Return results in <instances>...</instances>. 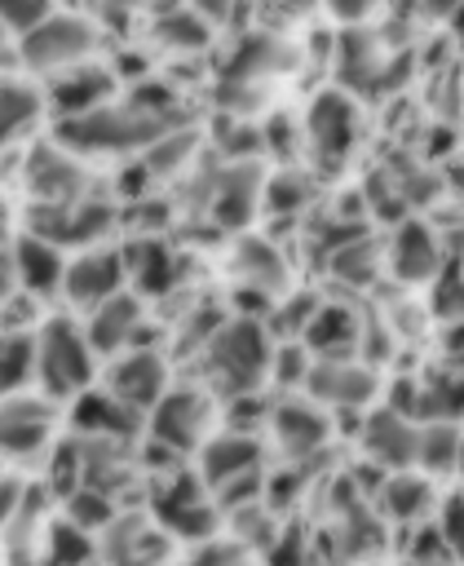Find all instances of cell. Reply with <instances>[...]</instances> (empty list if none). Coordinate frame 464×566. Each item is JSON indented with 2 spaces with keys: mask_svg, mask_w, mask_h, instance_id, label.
Returning a JSON list of instances; mask_svg holds the SVG:
<instances>
[{
  "mask_svg": "<svg viewBox=\"0 0 464 566\" xmlns=\"http://www.w3.org/2000/svg\"><path fill=\"white\" fill-rule=\"evenodd\" d=\"M309 146L323 164H340L358 137V115L354 106L340 97V93H323L314 106H309Z\"/></svg>",
  "mask_w": 464,
  "mask_h": 566,
  "instance_id": "14",
  "label": "cell"
},
{
  "mask_svg": "<svg viewBox=\"0 0 464 566\" xmlns=\"http://www.w3.org/2000/svg\"><path fill=\"white\" fill-rule=\"evenodd\" d=\"M300 199H305V181H300L296 172H292V177H278V181L270 186V203H274V208H296Z\"/></svg>",
  "mask_w": 464,
  "mask_h": 566,
  "instance_id": "36",
  "label": "cell"
},
{
  "mask_svg": "<svg viewBox=\"0 0 464 566\" xmlns=\"http://www.w3.org/2000/svg\"><path fill=\"white\" fill-rule=\"evenodd\" d=\"M9 292H18V279H13V256H9V252H0V301H4Z\"/></svg>",
  "mask_w": 464,
  "mask_h": 566,
  "instance_id": "38",
  "label": "cell"
},
{
  "mask_svg": "<svg viewBox=\"0 0 464 566\" xmlns=\"http://www.w3.org/2000/svg\"><path fill=\"white\" fill-rule=\"evenodd\" d=\"M115 212L106 203H88V199H75V203H35V217H31V234L53 243V248H88L97 243L106 230H110Z\"/></svg>",
  "mask_w": 464,
  "mask_h": 566,
  "instance_id": "7",
  "label": "cell"
},
{
  "mask_svg": "<svg viewBox=\"0 0 464 566\" xmlns=\"http://www.w3.org/2000/svg\"><path fill=\"white\" fill-rule=\"evenodd\" d=\"M9 49H13V44H9V31L0 27V71H4V66H9V57H13Z\"/></svg>",
  "mask_w": 464,
  "mask_h": 566,
  "instance_id": "40",
  "label": "cell"
},
{
  "mask_svg": "<svg viewBox=\"0 0 464 566\" xmlns=\"http://www.w3.org/2000/svg\"><path fill=\"white\" fill-rule=\"evenodd\" d=\"M124 256V279L137 283V296H155V292H168L177 283V261L164 243H128L119 248Z\"/></svg>",
  "mask_w": 464,
  "mask_h": 566,
  "instance_id": "21",
  "label": "cell"
},
{
  "mask_svg": "<svg viewBox=\"0 0 464 566\" xmlns=\"http://www.w3.org/2000/svg\"><path fill=\"white\" fill-rule=\"evenodd\" d=\"M80 478H84V442L66 438V442H57V447H53V464H49V486H53L57 495H71Z\"/></svg>",
  "mask_w": 464,
  "mask_h": 566,
  "instance_id": "33",
  "label": "cell"
},
{
  "mask_svg": "<svg viewBox=\"0 0 464 566\" xmlns=\"http://www.w3.org/2000/svg\"><path fill=\"white\" fill-rule=\"evenodd\" d=\"M270 424H274L278 447H283L292 460H309V455H314V451H323V447H327V438H331L327 416H323L314 402H300V398L278 402V407H274V416H270Z\"/></svg>",
  "mask_w": 464,
  "mask_h": 566,
  "instance_id": "15",
  "label": "cell"
},
{
  "mask_svg": "<svg viewBox=\"0 0 464 566\" xmlns=\"http://www.w3.org/2000/svg\"><path fill=\"white\" fill-rule=\"evenodd\" d=\"M168 389V367L155 349H128L115 367H110V380H106V394L119 398L128 411H150Z\"/></svg>",
  "mask_w": 464,
  "mask_h": 566,
  "instance_id": "11",
  "label": "cell"
},
{
  "mask_svg": "<svg viewBox=\"0 0 464 566\" xmlns=\"http://www.w3.org/2000/svg\"><path fill=\"white\" fill-rule=\"evenodd\" d=\"M146 327V305L137 292H115L110 301H102L97 310H88L84 323V340L93 345V354H119L137 340V332Z\"/></svg>",
  "mask_w": 464,
  "mask_h": 566,
  "instance_id": "12",
  "label": "cell"
},
{
  "mask_svg": "<svg viewBox=\"0 0 464 566\" xmlns=\"http://www.w3.org/2000/svg\"><path fill=\"white\" fill-rule=\"evenodd\" d=\"M44 544H49V566H88V535L80 526L57 522L49 526Z\"/></svg>",
  "mask_w": 464,
  "mask_h": 566,
  "instance_id": "32",
  "label": "cell"
},
{
  "mask_svg": "<svg viewBox=\"0 0 464 566\" xmlns=\"http://www.w3.org/2000/svg\"><path fill=\"white\" fill-rule=\"evenodd\" d=\"M199 473L208 486H230L234 478H247V473H261V438H252L247 429H230V433H217L199 447Z\"/></svg>",
  "mask_w": 464,
  "mask_h": 566,
  "instance_id": "13",
  "label": "cell"
},
{
  "mask_svg": "<svg viewBox=\"0 0 464 566\" xmlns=\"http://www.w3.org/2000/svg\"><path fill=\"white\" fill-rule=\"evenodd\" d=\"M212 429V398L203 389H164V398L150 407V438L164 451H194L208 442Z\"/></svg>",
  "mask_w": 464,
  "mask_h": 566,
  "instance_id": "5",
  "label": "cell"
},
{
  "mask_svg": "<svg viewBox=\"0 0 464 566\" xmlns=\"http://www.w3.org/2000/svg\"><path fill=\"white\" fill-rule=\"evenodd\" d=\"M93 49V27L75 13H44L31 31H22V44H18V57L31 66V71H71L88 57Z\"/></svg>",
  "mask_w": 464,
  "mask_h": 566,
  "instance_id": "4",
  "label": "cell"
},
{
  "mask_svg": "<svg viewBox=\"0 0 464 566\" xmlns=\"http://www.w3.org/2000/svg\"><path fill=\"white\" fill-rule=\"evenodd\" d=\"M110 93H115V75L102 71V66H84V62L71 66V71H57L53 84H49V102H53V111H57L62 119L106 106Z\"/></svg>",
  "mask_w": 464,
  "mask_h": 566,
  "instance_id": "16",
  "label": "cell"
},
{
  "mask_svg": "<svg viewBox=\"0 0 464 566\" xmlns=\"http://www.w3.org/2000/svg\"><path fill=\"white\" fill-rule=\"evenodd\" d=\"M367 4H371V0H331V9H336L340 18H362Z\"/></svg>",
  "mask_w": 464,
  "mask_h": 566,
  "instance_id": "39",
  "label": "cell"
},
{
  "mask_svg": "<svg viewBox=\"0 0 464 566\" xmlns=\"http://www.w3.org/2000/svg\"><path fill=\"white\" fill-rule=\"evenodd\" d=\"M376 265H380V256H376V243L371 239H349V243H340L331 252V274L345 279V283H354V287L371 283Z\"/></svg>",
  "mask_w": 464,
  "mask_h": 566,
  "instance_id": "27",
  "label": "cell"
},
{
  "mask_svg": "<svg viewBox=\"0 0 464 566\" xmlns=\"http://www.w3.org/2000/svg\"><path fill=\"white\" fill-rule=\"evenodd\" d=\"M9 256H13L18 292H27V296H35V301H44V296L62 292V270H66L62 248H53V243H44V239L27 234V239H18V243H13V252H9Z\"/></svg>",
  "mask_w": 464,
  "mask_h": 566,
  "instance_id": "17",
  "label": "cell"
},
{
  "mask_svg": "<svg viewBox=\"0 0 464 566\" xmlns=\"http://www.w3.org/2000/svg\"><path fill=\"white\" fill-rule=\"evenodd\" d=\"M57 407L44 394L13 389L0 398V451L4 455H40L53 442Z\"/></svg>",
  "mask_w": 464,
  "mask_h": 566,
  "instance_id": "6",
  "label": "cell"
},
{
  "mask_svg": "<svg viewBox=\"0 0 464 566\" xmlns=\"http://www.w3.org/2000/svg\"><path fill=\"white\" fill-rule=\"evenodd\" d=\"M49 13V0H0V27L4 31H31Z\"/></svg>",
  "mask_w": 464,
  "mask_h": 566,
  "instance_id": "34",
  "label": "cell"
},
{
  "mask_svg": "<svg viewBox=\"0 0 464 566\" xmlns=\"http://www.w3.org/2000/svg\"><path fill=\"white\" fill-rule=\"evenodd\" d=\"M93 345L84 340V327H75L71 318H49L35 336H31V376L44 385V398L66 402L80 398L93 380Z\"/></svg>",
  "mask_w": 464,
  "mask_h": 566,
  "instance_id": "3",
  "label": "cell"
},
{
  "mask_svg": "<svg viewBox=\"0 0 464 566\" xmlns=\"http://www.w3.org/2000/svg\"><path fill=\"white\" fill-rule=\"evenodd\" d=\"M415 460L429 473H455V460H460V429H455V420L415 424Z\"/></svg>",
  "mask_w": 464,
  "mask_h": 566,
  "instance_id": "26",
  "label": "cell"
},
{
  "mask_svg": "<svg viewBox=\"0 0 464 566\" xmlns=\"http://www.w3.org/2000/svg\"><path fill=\"white\" fill-rule=\"evenodd\" d=\"M115 292H124V256L115 248H84L80 256L66 261L62 270V296L75 310H97L102 301H110Z\"/></svg>",
  "mask_w": 464,
  "mask_h": 566,
  "instance_id": "8",
  "label": "cell"
},
{
  "mask_svg": "<svg viewBox=\"0 0 464 566\" xmlns=\"http://www.w3.org/2000/svg\"><path fill=\"white\" fill-rule=\"evenodd\" d=\"M442 265V243L433 239L429 226L420 221H407L398 234H393V248H389V270L402 279V283H429Z\"/></svg>",
  "mask_w": 464,
  "mask_h": 566,
  "instance_id": "20",
  "label": "cell"
},
{
  "mask_svg": "<svg viewBox=\"0 0 464 566\" xmlns=\"http://www.w3.org/2000/svg\"><path fill=\"white\" fill-rule=\"evenodd\" d=\"M164 137V119L141 106H97L71 119H57V146L71 155H124Z\"/></svg>",
  "mask_w": 464,
  "mask_h": 566,
  "instance_id": "1",
  "label": "cell"
},
{
  "mask_svg": "<svg viewBox=\"0 0 464 566\" xmlns=\"http://www.w3.org/2000/svg\"><path fill=\"white\" fill-rule=\"evenodd\" d=\"M40 111H44V97H40L35 84L13 80V75H0V150L13 137H22L40 119Z\"/></svg>",
  "mask_w": 464,
  "mask_h": 566,
  "instance_id": "23",
  "label": "cell"
},
{
  "mask_svg": "<svg viewBox=\"0 0 464 566\" xmlns=\"http://www.w3.org/2000/svg\"><path fill=\"white\" fill-rule=\"evenodd\" d=\"M376 371L349 358H314L305 371V389L323 407H367L376 398Z\"/></svg>",
  "mask_w": 464,
  "mask_h": 566,
  "instance_id": "9",
  "label": "cell"
},
{
  "mask_svg": "<svg viewBox=\"0 0 464 566\" xmlns=\"http://www.w3.org/2000/svg\"><path fill=\"white\" fill-rule=\"evenodd\" d=\"M66 522L80 526V531L88 535V531L110 526V522H115V509H110V500H106L102 491H93V486H75V491L66 495Z\"/></svg>",
  "mask_w": 464,
  "mask_h": 566,
  "instance_id": "29",
  "label": "cell"
},
{
  "mask_svg": "<svg viewBox=\"0 0 464 566\" xmlns=\"http://www.w3.org/2000/svg\"><path fill=\"white\" fill-rule=\"evenodd\" d=\"M239 270L256 287H278L287 279V265H283V256L270 243H243L239 248Z\"/></svg>",
  "mask_w": 464,
  "mask_h": 566,
  "instance_id": "30",
  "label": "cell"
},
{
  "mask_svg": "<svg viewBox=\"0 0 464 566\" xmlns=\"http://www.w3.org/2000/svg\"><path fill=\"white\" fill-rule=\"evenodd\" d=\"M22 504V486L13 478H0V526L13 517V509Z\"/></svg>",
  "mask_w": 464,
  "mask_h": 566,
  "instance_id": "37",
  "label": "cell"
},
{
  "mask_svg": "<svg viewBox=\"0 0 464 566\" xmlns=\"http://www.w3.org/2000/svg\"><path fill=\"white\" fill-rule=\"evenodd\" d=\"M300 336H305V349H314L318 358H349V349L362 336V323H358L354 310L331 305V301H318V310L309 314V323L300 327Z\"/></svg>",
  "mask_w": 464,
  "mask_h": 566,
  "instance_id": "18",
  "label": "cell"
},
{
  "mask_svg": "<svg viewBox=\"0 0 464 566\" xmlns=\"http://www.w3.org/2000/svg\"><path fill=\"white\" fill-rule=\"evenodd\" d=\"M429 305H433V314L442 323H455L460 318V256L455 252H446L442 265H437V274L429 279Z\"/></svg>",
  "mask_w": 464,
  "mask_h": 566,
  "instance_id": "28",
  "label": "cell"
},
{
  "mask_svg": "<svg viewBox=\"0 0 464 566\" xmlns=\"http://www.w3.org/2000/svg\"><path fill=\"white\" fill-rule=\"evenodd\" d=\"M27 186L35 195V203H75L84 199V168L80 155H71L66 146H35L27 159Z\"/></svg>",
  "mask_w": 464,
  "mask_h": 566,
  "instance_id": "10",
  "label": "cell"
},
{
  "mask_svg": "<svg viewBox=\"0 0 464 566\" xmlns=\"http://www.w3.org/2000/svg\"><path fill=\"white\" fill-rule=\"evenodd\" d=\"M203 363H208V376L221 394L230 398H247L261 389V380L270 376V336L256 318H234V323H221L203 345Z\"/></svg>",
  "mask_w": 464,
  "mask_h": 566,
  "instance_id": "2",
  "label": "cell"
},
{
  "mask_svg": "<svg viewBox=\"0 0 464 566\" xmlns=\"http://www.w3.org/2000/svg\"><path fill=\"white\" fill-rule=\"evenodd\" d=\"M27 376H31V336L0 332V398L22 389Z\"/></svg>",
  "mask_w": 464,
  "mask_h": 566,
  "instance_id": "31",
  "label": "cell"
},
{
  "mask_svg": "<svg viewBox=\"0 0 464 566\" xmlns=\"http://www.w3.org/2000/svg\"><path fill=\"white\" fill-rule=\"evenodd\" d=\"M75 402V424L88 433V438H128L133 433V420L137 411H128L119 398H110L106 389H84Z\"/></svg>",
  "mask_w": 464,
  "mask_h": 566,
  "instance_id": "22",
  "label": "cell"
},
{
  "mask_svg": "<svg viewBox=\"0 0 464 566\" xmlns=\"http://www.w3.org/2000/svg\"><path fill=\"white\" fill-rule=\"evenodd\" d=\"M256 195H261V177L252 164H239L221 177V190H217V221L221 226H243L252 212H256Z\"/></svg>",
  "mask_w": 464,
  "mask_h": 566,
  "instance_id": "25",
  "label": "cell"
},
{
  "mask_svg": "<svg viewBox=\"0 0 464 566\" xmlns=\"http://www.w3.org/2000/svg\"><path fill=\"white\" fill-rule=\"evenodd\" d=\"M362 447H367V455L376 460V464H384V469H407V464H415V424L407 420V416H398V411H376V416H367V424H362Z\"/></svg>",
  "mask_w": 464,
  "mask_h": 566,
  "instance_id": "19",
  "label": "cell"
},
{
  "mask_svg": "<svg viewBox=\"0 0 464 566\" xmlns=\"http://www.w3.org/2000/svg\"><path fill=\"white\" fill-rule=\"evenodd\" d=\"M380 504H384L389 517H398V522H415V517H420L424 509H433L437 500H433L429 478L407 473V469H393V473L384 478V486H380Z\"/></svg>",
  "mask_w": 464,
  "mask_h": 566,
  "instance_id": "24",
  "label": "cell"
},
{
  "mask_svg": "<svg viewBox=\"0 0 464 566\" xmlns=\"http://www.w3.org/2000/svg\"><path fill=\"white\" fill-rule=\"evenodd\" d=\"M451 553L460 548V495L451 491L446 500H437V531H433Z\"/></svg>",
  "mask_w": 464,
  "mask_h": 566,
  "instance_id": "35",
  "label": "cell"
}]
</instances>
